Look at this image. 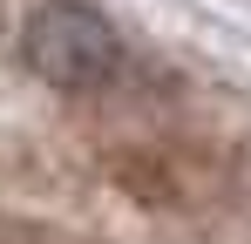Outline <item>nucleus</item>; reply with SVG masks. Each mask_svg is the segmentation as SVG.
Masks as SVG:
<instances>
[{
  "mask_svg": "<svg viewBox=\"0 0 251 244\" xmlns=\"http://www.w3.org/2000/svg\"><path fill=\"white\" fill-rule=\"evenodd\" d=\"M21 48H27V68L41 81H54V88H68V95H95V88H109L123 75V34L102 14L75 7V0L34 7Z\"/></svg>",
  "mask_w": 251,
  "mask_h": 244,
  "instance_id": "f257e3e1",
  "label": "nucleus"
}]
</instances>
